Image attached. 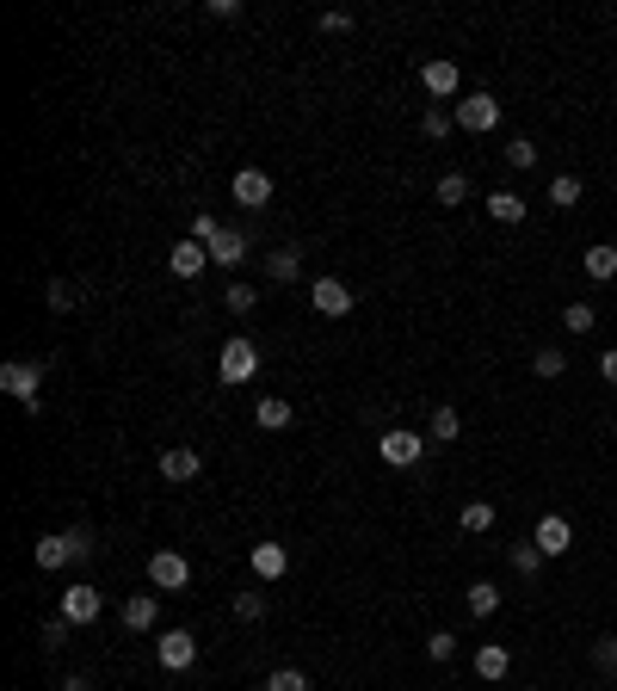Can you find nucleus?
<instances>
[{
    "label": "nucleus",
    "mask_w": 617,
    "mask_h": 691,
    "mask_svg": "<svg viewBox=\"0 0 617 691\" xmlns=\"http://www.w3.org/2000/svg\"><path fill=\"white\" fill-rule=\"evenodd\" d=\"M93 550H99V543H93L87 525H75V531H50V537H38V568L56 574V568H68V562H87Z\"/></svg>",
    "instance_id": "obj_1"
},
{
    "label": "nucleus",
    "mask_w": 617,
    "mask_h": 691,
    "mask_svg": "<svg viewBox=\"0 0 617 691\" xmlns=\"http://www.w3.org/2000/svg\"><path fill=\"white\" fill-rule=\"evenodd\" d=\"M216 377H223L229 389L253 383V377H260V340H247V334L223 340V352H216Z\"/></svg>",
    "instance_id": "obj_2"
},
{
    "label": "nucleus",
    "mask_w": 617,
    "mask_h": 691,
    "mask_svg": "<svg viewBox=\"0 0 617 691\" xmlns=\"http://www.w3.org/2000/svg\"><path fill=\"white\" fill-rule=\"evenodd\" d=\"M0 389L13 395V402L25 408V414H38L44 408V365H31V358H7V365H0Z\"/></svg>",
    "instance_id": "obj_3"
},
{
    "label": "nucleus",
    "mask_w": 617,
    "mask_h": 691,
    "mask_svg": "<svg viewBox=\"0 0 617 691\" xmlns=\"http://www.w3.org/2000/svg\"><path fill=\"white\" fill-rule=\"evenodd\" d=\"M451 118H457V130H469V136H488V130H500V99H494V93H463V99L451 105Z\"/></svg>",
    "instance_id": "obj_4"
},
{
    "label": "nucleus",
    "mask_w": 617,
    "mask_h": 691,
    "mask_svg": "<svg viewBox=\"0 0 617 691\" xmlns=\"http://www.w3.org/2000/svg\"><path fill=\"white\" fill-rule=\"evenodd\" d=\"M377 457H383L389 469H414V463L426 457V439H420V432H408V426H389L383 439H377Z\"/></svg>",
    "instance_id": "obj_5"
},
{
    "label": "nucleus",
    "mask_w": 617,
    "mask_h": 691,
    "mask_svg": "<svg viewBox=\"0 0 617 691\" xmlns=\"http://www.w3.org/2000/svg\"><path fill=\"white\" fill-rule=\"evenodd\" d=\"M149 580H155L161 593H186L192 587V556L186 550H155L149 556Z\"/></svg>",
    "instance_id": "obj_6"
},
{
    "label": "nucleus",
    "mask_w": 617,
    "mask_h": 691,
    "mask_svg": "<svg viewBox=\"0 0 617 691\" xmlns=\"http://www.w3.org/2000/svg\"><path fill=\"white\" fill-rule=\"evenodd\" d=\"M420 87L432 93V99H463V68L457 62H445V56H432V62H420Z\"/></svg>",
    "instance_id": "obj_7"
},
{
    "label": "nucleus",
    "mask_w": 617,
    "mask_h": 691,
    "mask_svg": "<svg viewBox=\"0 0 617 691\" xmlns=\"http://www.w3.org/2000/svg\"><path fill=\"white\" fill-rule=\"evenodd\" d=\"M155 661H161L167 673H186V667L198 661V636H192V630H161V642H155Z\"/></svg>",
    "instance_id": "obj_8"
},
{
    "label": "nucleus",
    "mask_w": 617,
    "mask_h": 691,
    "mask_svg": "<svg viewBox=\"0 0 617 691\" xmlns=\"http://www.w3.org/2000/svg\"><path fill=\"white\" fill-rule=\"evenodd\" d=\"M105 611V599H99V587H87V580H75V587H62V611L56 617H68V624H93V617Z\"/></svg>",
    "instance_id": "obj_9"
},
{
    "label": "nucleus",
    "mask_w": 617,
    "mask_h": 691,
    "mask_svg": "<svg viewBox=\"0 0 617 691\" xmlns=\"http://www.w3.org/2000/svg\"><path fill=\"white\" fill-rule=\"evenodd\" d=\"M229 192H235V204H241V210H266V204H272V173H260V167H241Z\"/></svg>",
    "instance_id": "obj_10"
},
{
    "label": "nucleus",
    "mask_w": 617,
    "mask_h": 691,
    "mask_svg": "<svg viewBox=\"0 0 617 691\" xmlns=\"http://www.w3.org/2000/svg\"><path fill=\"white\" fill-rule=\"evenodd\" d=\"M167 272H173V278H186V284H192V278H204V272H210V247L186 235V241H179V247L167 253Z\"/></svg>",
    "instance_id": "obj_11"
},
{
    "label": "nucleus",
    "mask_w": 617,
    "mask_h": 691,
    "mask_svg": "<svg viewBox=\"0 0 617 691\" xmlns=\"http://www.w3.org/2000/svg\"><path fill=\"white\" fill-rule=\"evenodd\" d=\"M309 303H315V315H334V321H340V315H352L358 297H352L340 278H315V284H309Z\"/></svg>",
    "instance_id": "obj_12"
},
{
    "label": "nucleus",
    "mask_w": 617,
    "mask_h": 691,
    "mask_svg": "<svg viewBox=\"0 0 617 691\" xmlns=\"http://www.w3.org/2000/svg\"><path fill=\"white\" fill-rule=\"evenodd\" d=\"M531 543H537L543 556H568V550H574V525H568L562 513H543L537 531H531Z\"/></svg>",
    "instance_id": "obj_13"
},
{
    "label": "nucleus",
    "mask_w": 617,
    "mask_h": 691,
    "mask_svg": "<svg viewBox=\"0 0 617 691\" xmlns=\"http://www.w3.org/2000/svg\"><path fill=\"white\" fill-rule=\"evenodd\" d=\"M247 568H253V580H284L290 574V550H284V543H253Z\"/></svg>",
    "instance_id": "obj_14"
},
{
    "label": "nucleus",
    "mask_w": 617,
    "mask_h": 691,
    "mask_svg": "<svg viewBox=\"0 0 617 691\" xmlns=\"http://www.w3.org/2000/svg\"><path fill=\"white\" fill-rule=\"evenodd\" d=\"M161 476H167V482H198V476H204V457H198L192 445H167V451H161Z\"/></svg>",
    "instance_id": "obj_15"
},
{
    "label": "nucleus",
    "mask_w": 617,
    "mask_h": 691,
    "mask_svg": "<svg viewBox=\"0 0 617 691\" xmlns=\"http://www.w3.org/2000/svg\"><path fill=\"white\" fill-rule=\"evenodd\" d=\"M506 673H513V648H506V642H482V648H476V679H482V685H500Z\"/></svg>",
    "instance_id": "obj_16"
},
{
    "label": "nucleus",
    "mask_w": 617,
    "mask_h": 691,
    "mask_svg": "<svg viewBox=\"0 0 617 691\" xmlns=\"http://www.w3.org/2000/svg\"><path fill=\"white\" fill-rule=\"evenodd\" d=\"M155 624H161V599H155V593H130V599H124V630L149 636Z\"/></svg>",
    "instance_id": "obj_17"
},
{
    "label": "nucleus",
    "mask_w": 617,
    "mask_h": 691,
    "mask_svg": "<svg viewBox=\"0 0 617 691\" xmlns=\"http://www.w3.org/2000/svg\"><path fill=\"white\" fill-rule=\"evenodd\" d=\"M247 260V235L241 229H223V235H216L210 241V266H223V272H235Z\"/></svg>",
    "instance_id": "obj_18"
},
{
    "label": "nucleus",
    "mask_w": 617,
    "mask_h": 691,
    "mask_svg": "<svg viewBox=\"0 0 617 691\" xmlns=\"http://www.w3.org/2000/svg\"><path fill=\"white\" fill-rule=\"evenodd\" d=\"M580 272H587L593 284H605V278H617V247H611V241H599V247H587V253H580Z\"/></svg>",
    "instance_id": "obj_19"
},
{
    "label": "nucleus",
    "mask_w": 617,
    "mask_h": 691,
    "mask_svg": "<svg viewBox=\"0 0 617 691\" xmlns=\"http://www.w3.org/2000/svg\"><path fill=\"white\" fill-rule=\"evenodd\" d=\"M469 192H476V186H469V173H439V186H432V198H439L445 210H457V204H469Z\"/></svg>",
    "instance_id": "obj_20"
},
{
    "label": "nucleus",
    "mask_w": 617,
    "mask_h": 691,
    "mask_svg": "<svg viewBox=\"0 0 617 691\" xmlns=\"http://www.w3.org/2000/svg\"><path fill=\"white\" fill-rule=\"evenodd\" d=\"M253 420H260L266 432H284L290 420H297V408H290L284 395H260V408H253Z\"/></svg>",
    "instance_id": "obj_21"
},
{
    "label": "nucleus",
    "mask_w": 617,
    "mask_h": 691,
    "mask_svg": "<svg viewBox=\"0 0 617 691\" xmlns=\"http://www.w3.org/2000/svg\"><path fill=\"white\" fill-rule=\"evenodd\" d=\"M266 272H272L278 284H297V278H303V253H297V247H272V253H266Z\"/></svg>",
    "instance_id": "obj_22"
},
{
    "label": "nucleus",
    "mask_w": 617,
    "mask_h": 691,
    "mask_svg": "<svg viewBox=\"0 0 617 691\" xmlns=\"http://www.w3.org/2000/svg\"><path fill=\"white\" fill-rule=\"evenodd\" d=\"M488 216L494 223H525V198L513 186H500V192H488Z\"/></svg>",
    "instance_id": "obj_23"
},
{
    "label": "nucleus",
    "mask_w": 617,
    "mask_h": 691,
    "mask_svg": "<svg viewBox=\"0 0 617 691\" xmlns=\"http://www.w3.org/2000/svg\"><path fill=\"white\" fill-rule=\"evenodd\" d=\"M494 519H500V513H494V500H469L463 513H457V525H463L469 537H488V531H494Z\"/></svg>",
    "instance_id": "obj_24"
},
{
    "label": "nucleus",
    "mask_w": 617,
    "mask_h": 691,
    "mask_svg": "<svg viewBox=\"0 0 617 691\" xmlns=\"http://www.w3.org/2000/svg\"><path fill=\"white\" fill-rule=\"evenodd\" d=\"M463 605H469V617L482 624V617H494V611H500V587H494V580H476V587L463 593Z\"/></svg>",
    "instance_id": "obj_25"
},
{
    "label": "nucleus",
    "mask_w": 617,
    "mask_h": 691,
    "mask_svg": "<svg viewBox=\"0 0 617 691\" xmlns=\"http://www.w3.org/2000/svg\"><path fill=\"white\" fill-rule=\"evenodd\" d=\"M506 562H513V574H525V580H537V574H543V562H550V556H543V550H537V543L525 537V543H513V550H506Z\"/></svg>",
    "instance_id": "obj_26"
},
{
    "label": "nucleus",
    "mask_w": 617,
    "mask_h": 691,
    "mask_svg": "<svg viewBox=\"0 0 617 691\" xmlns=\"http://www.w3.org/2000/svg\"><path fill=\"white\" fill-rule=\"evenodd\" d=\"M531 371H537L543 383H556V377L568 371V352H562V346H537V352H531Z\"/></svg>",
    "instance_id": "obj_27"
},
{
    "label": "nucleus",
    "mask_w": 617,
    "mask_h": 691,
    "mask_svg": "<svg viewBox=\"0 0 617 691\" xmlns=\"http://www.w3.org/2000/svg\"><path fill=\"white\" fill-rule=\"evenodd\" d=\"M44 303H50L56 315H68V309H75V303H81V290H75V284H68V278H50V284H44Z\"/></svg>",
    "instance_id": "obj_28"
},
{
    "label": "nucleus",
    "mask_w": 617,
    "mask_h": 691,
    "mask_svg": "<svg viewBox=\"0 0 617 691\" xmlns=\"http://www.w3.org/2000/svg\"><path fill=\"white\" fill-rule=\"evenodd\" d=\"M420 130H426V142H445V136L457 130V118L445 112V105H426V118H420Z\"/></svg>",
    "instance_id": "obj_29"
},
{
    "label": "nucleus",
    "mask_w": 617,
    "mask_h": 691,
    "mask_svg": "<svg viewBox=\"0 0 617 691\" xmlns=\"http://www.w3.org/2000/svg\"><path fill=\"white\" fill-rule=\"evenodd\" d=\"M253 303H260V290H253V284H241V278L223 290V309H229V315H253Z\"/></svg>",
    "instance_id": "obj_30"
},
{
    "label": "nucleus",
    "mask_w": 617,
    "mask_h": 691,
    "mask_svg": "<svg viewBox=\"0 0 617 691\" xmlns=\"http://www.w3.org/2000/svg\"><path fill=\"white\" fill-rule=\"evenodd\" d=\"M550 204H556V210H574V204H580V179H574V173H556V179H550Z\"/></svg>",
    "instance_id": "obj_31"
},
{
    "label": "nucleus",
    "mask_w": 617,
    "mask_h": 691,
    "mask_svg": "<svg viewBox=\"0 0 617 691\" xmlns=\"http://www.w3.org/2000/svg\"><path fill=\"white\" fill-rule=\"evenodd\" d=\"M537 155H543V149H537L531 136H513V142H506V167H519V173H525V167H537Z\"/></svg>",
    "instance_id": "obj_32"
},
{
    "label": "nucleus",
    "mask_w": 617,
    "mask_h": 691,
    "mask_svg": "<svg viewBox=\"0 0 617 691\" xmlns=\"http://www.w3.org/2000/svg\"><path fill=\"white\" fill-rule=\"evenodd\" d=\"M457 432H463V414H457V408H432V439H439V445H451Z\"/></svg>",
    "instance_id": "obj_33"
},
{
    "label": "nucleus",
    "mask_w": 617,
    "mask_h": 691,
    "mask_svg": "<svg viewBox=\"0 0 617 691\" xmlns=\"http://www.w3.org/2000/svg\"><path fill=\"white\" fill-rule=\"evenodd\" d=\"M587 654H593V667H599L605 679L617 673V636H593V648H587Z\"/></svg>",
    "instance_id": "obj_34"
},
{
    "label": "nucleus",
    "mask_w": 617,
    "mask_h": 691,
    "mask_svg": "<svg viewBox=\"0 0 617 691\" xmlns=\"http://www.w3.org/2000/svg\"><path fill=\"white\" fill-rule=\"evenodd\" d=\"M593 321H599L593 303H568V309H562V327H568V334H593Z\"/></svg>",
    "instance_id": "obj_35"
},
{
    "label": "nucleus",
    "mask_w": 617,
    "mask_h": 691,
    "mask_svg": "<svg viewBox=\"0 0 617 691\" xmlns=\"http://www.w3.org/2000/svg\"><path fill=\"white\" fill-rule=\"evenodd\" d=\"M235 617H241V624H260V617H266V593H235Z\"/></svg>",
    "instance_id": "obj_36"
},
{
    "label": "nucleus",
    "mask_w": 617,
    "mask_h": 691,
    "mask_svg": "<svg viewBox=\"0 0 617 691\" xmlns=\"http://www.w3.org/2000/svg\"><path fill=\"white\" fill-rule=\"evenodd\" d=\"M266 691H309V673H303V667H278V673L266 679Z\"/></svg>",
    "instance_id": "obj_37"
},
{
    "label": "nucleus",
    "mask_w": 617,
    "mask_h": 691,
    "mask_svg": "<svg viewBox=\"0 0 617 691\" xmlns=\"http://www.w3.org/2000/svg\"><path fill=\"white\" fill-rule=\"evenodd\" d=\"M451 654H457V636H451V630H432V636H426V661H439V667H445Z\"/></svg>",
    "instance_id": "obj_38"
},
{
    "label": "nucleus",
    "mask_w": 617,
    "mask_h": 691,
    "mask_svg": "<svg viewBox=\"0 0 617 691\" xmlns=\"http://www.w3.org/2000/svg\"><path fill=\"white\" fill-rule=\"evenodd\" d=\"M223 229H229V223H216L210 210H198V216H192V241H204V247H210L216 235H223Z\"/></svg>",
    "instance_id": "obj_39"
},
{
    "label": "nucleus",
    "mask_w": 617,
    "mask_h": 691,
    "mask_svg": "<svg viewBox=\"0 0 617 691\" xmlns=\"http://www.w3.org/2000/svg\"><path fill=\"white\" fill-rule=\"evenodd\" d=\"M315 25L328 31V38H346V31H352V13H346V7H334V13H321Z\"/></svg>",
    "instance_id": "obj_40"
},
{
    "label": "nucleus",
    "mask_w": 617,
    "mask_h": 691,
    "mask_svg": "<svg viewBox=\"0 0 617 691\" xmlns=\"http://www.w3.org/2000/svg\"><path fill=\"white\" fill-rule=\"evenodd\" d=\"M68 630H75L68 617H50V624H44V648H62V642H68Z\"/></svg>",
    "instance_id": "obj_41"
},
{
    "label": "nucleus",
    "mask_w": 617,
    "mask_h": 691,
    "mask_svg": "<svg viewBox=\"0 0 617 691\" xmlns=\"http://www.w3.org/2000/svg\"><path fill=\"white\" fill-rule=\"evenodd\" d=\"M204 13H210V19H241V0H210Z\"/></svg>",
    "instance_id": "obj_42"
},
{
    "label": "nucleus",
    "mask_w": 617,
    "mask_h": 691,
    "mask_svg": "<svg viewBox=\"0 0 617 691\" xmlns=\"http://www.w3.org/2000/svg\"><path fill=\"white\" fill-rule=\"evenodd\" d=\"M599 377H605V383H617V346H611V352L599 358Z\"/></svg>",
    "instance_id": "obj_43"
},
{
    "label": "nucleus",
    "mask_w": 617,
    "mask_h": 691,
    "mask_svg": "<svg viewBox=\"0 0 617 691\" xmlns=\"http://www.w3.org/2000/svg\"><path fill=\"white\" fill-rule=\"evenodd\" d=\"M62 691H93V679H87V673H75V679H62Z\"/></svg>",
    "instance_id": "obj_44"
}]
</instances>
